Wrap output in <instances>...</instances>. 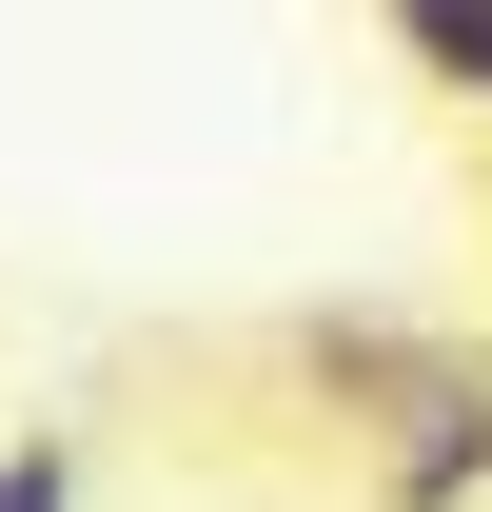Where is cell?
Listing matches in <instances>:
<instances>
[{"label":"cell","mask_w":492,"mask_h":512,"mask_svg":"<svg viewBox=\"0 0 492 512\" xmlns=\"http://www.w3.org/2000/svg\"><path fill=\"white\" fill-rule=\"evenodd\" d=\"M473 473H492V375L414 355V434H394V473H374V493H394V512H453Z\"/></svg>","instance_id":"obj_1"},{"label":"cell","mask_w":492,"mask_h":512,"mask_svg":"<svg viewBox=\"0 0 492 512\" xmlns=\"http://www.w3.org/2000/svg\"><path fill=\"white\" fill-rule=\"evenodd\" d=\"M374 20H394V60H414L433 99H473V119H492V0H374Z\"/></svg>","instance_id":"obj_2"},{"label":"cell","mask_w":492,"mask_h":512,"mask_svg":"<svg viewBox=\"0 0 492 512\" xmlns=\"http://www.w3.org/2000/svg\"><path fill=\"white\" fill-rule=\"evenodd\" d=\"M0 512H79V434H20V453H0Z\"/></svg>","instance_id":"obj_3"}]
</instances>
